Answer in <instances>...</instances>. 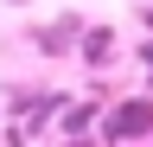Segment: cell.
<instances>
[{"mask_svg": "<svg viewBox=\"0 0 153 147\" xmlns=\"http://www.w3.org/2000/svg\"><path fill=\"white\" fill-rule=\"evenodd\" d=\"M70 147H89V141H70Z\"/></svg>", "mask_w": 153, "mask_h": 147, "instance_id": "2", "label": "cell"}, {"mask_svg": "<svg viewBox=\"0 0 153 147\" xmlns=\"http://www.w3.org/2000/svg\"><path fill=\"white\" fill-rule=\"evenodd\" d=\"M153 128V102H121L108 115V128H102V141H134V134H147Z\"/></svg>", "mask_w": 153, "mask_h": 147, "instance_id": "1", "label": "cell"}]
</instances>
